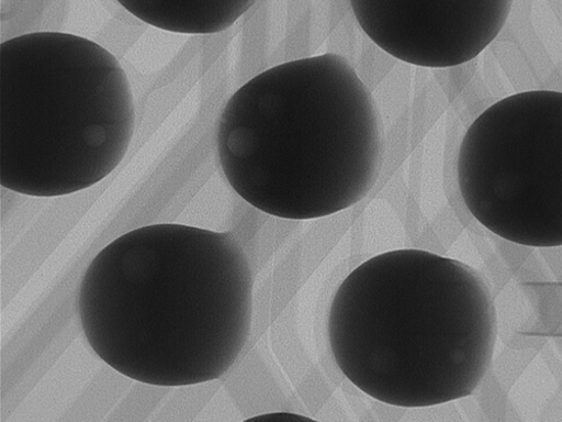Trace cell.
<instances>
[{
  "mask_svg": "<svg viewBox=\"0 0 562 422\" xmlns=\"http://www.w3.org/2000/svg\"><path fill=\"white\" fill-rule=\"evenodd\" d=\"M78 310L91 349L124 377L199 386L222 378L247 345L254 275L229 232L151 224L92 259Z\"/></svg>",
  "mask_w": 562,
  "mask_h": 422,
  "instance_id": "cell-1",
  "label": "cell"
},
{
  "mask_svg": "<svg viewBox=\"0 0 562 422\" xmlns=\"http://www.w3.org/2000/svg\"><path fill=\"white\" fill-rule=\"evenodd\" d=\"M376 104L336 54L270 68L233 93L217 152L234 192L284 220L347 210L371 191L382 167Z\"/></svg>",
  "mask_w": 562,
  "mask_h": 422,
  "instance_id": "cell-2",
  "label": "cell"
},
{
  "mask_svg": "<svg viewBox=\"0 0 562 422\" xmlns=\"http://www.w3.org/2000/svg\"><path fill=\"white\" fill-rule=\"evenodd\" d=\"M135 127L128 78L102 45L61 32L0 44V185L35 198L97 185Z\"/></svg>",
  "mask_w": 562,
  "mask_h": 422,
  "instance_id": "cell-3",
  "label": "cell"
},
{
  "mask_svg": "<svg viewBox=\"0 0 562 422\" xmlns=\"http://www.w3.org/2000/svg\"><path fill=\"white\" fill-rule=\"evenodd\" d=\"M465 207L514 244L561 247L562 92L515 93L484 111L458 154Z\"/></svg>",
  "mask_w": 562,
  "mask_h": 422,
  "instance_id": "cell-4",
  "label": "cell"
},
{
  "mask_svg": "<svg viewBox=\"0 0 562 422\" xmlns=\"http://www.w3.org/2000/svg\"><path fill=\"white\" fill-rule=\"evenodd\" d=\"M367 36L390 56L451 68L480 56L503 30L509 0H353Z\"/></svg>",
  "mask_w": 562,
  "mask_h": 422,
  "instance_id": "cell-5",
  "label": "cell"
},
{
  "mask_svg": "<svg viewBox=\"0 0 562 422\" xmlns=\"http://www.w3.org/2000/svg\"><path fill=\"white\" fill-rule=\"evenodd\" d=\"M119 3L149 25L186 34L223 32L256 4L252 0H121Z\"/></svg>",
  "mask_w": 562,
  "mask_h": 422,
  "instance_id": "cell-6",
  "label": "cell"
}]
</instances>
